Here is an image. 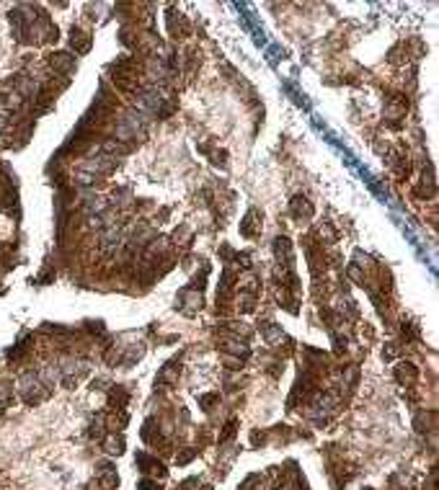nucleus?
I'll return each instance as SVG.
<instances>
[{
  "label": "nucleus",
  "instance_id": "f257e3e1",
  "mask_svg": "<svg viewBox=\"0 0 439 490\" xmlns=\"http://www.w3.org/2000/svg\"><path fill=\"white\" fill-rule=\"evenodd\" d=\"M18 392H21L23 402H29V405L42 402V400L49 395L47 387L42 385V379H39V374H31V372H26V374L18 379Z\"/></svg>",
  "mask_w": 439,
  "mask_h": 490
},
{
  "label": "nucleus",
  "instance_id": "f03ea898",
  "mask_svg": "<svg viewBox=\"0 0 439 490\" xmlns=\"http://www.w3.org/2000/svg\"><path fill=\"white\" fill-rule=\"evenodd\" d=\"M274 253H276V258H279L282 266H290L292 263V242L287 237H276L274 240Z\"/></svg>",
  "mask_w": 439,
  "mask_h": 490
},
{
  "label": "nucleus",
  "instance_id": "7ed1b4c3",
  "mask_svg": "<svg viewBox=\"0 0 439 490\" xmlns=\"http://www.w3.org/2000/svg\"><path fill=\"white\" fill-rule=\"evenodd\" d=\"M292 214H295V217H310V214H313V207L307 204L305 196H295V199H292Z\"/></svg>",
  "mask_w": 439,
  "mask_h": 490
},
{
  "label": "nucleus",
  "instance_id": "20e7f679",
  "mask_svg": "<svg viewBox=\"0 0 439 490\" xmlns=\"http://www.w3.org/2000/svg\"><path fill=\"white\" fill-rule=\"evenodd\" d=\"M104 152L111 157H119V155H127L130 152V145H124V142H119V140H109V142H104Z\"/></svg>",
  "mask_w": 439,
  "mask_h": 490
},
{
  "label": "nucleus",
  "instance_id": "39448f33",
  "mask_svg": "<svg viewBox=\"0 0 439 490\" xmlns=\"http://www.w3.org/2000/svg\"><path fill=\"white\" fill-rule=\"evenodd\" d=\"M88 36L86 34H81V31H72L70 34V47H75V52H86L88 49Z\"/></svg>",
  "mask_w": 439,
  "mask_h": 490
},
{
  "label": "nucleus",
  "instance_id": "423d86ee",
  "mask_svg": "<svg viewBox=\"0 0 439 490\" xmlns=\"http://www.w3.org/2000/svg\"><path fill=\"white\" fill-rule=\"evenodd\" d=\"M49 65L57 67V70H70V67H72V57H70V55H52V57H49Z\"/></svg>",
  "mask_w": 439,
  "mask_h": 490
},
{
  "label": "nucleus",
  "instance_id": "0eeeda50",
  "mask_svg": "<svg viewBox=\"0 0 439 490\" xmlns=\"http://www.w3.org/2000/svg\"><path fill=\"white\" fill-rule=\"evenodd\" d=\"M222 348H225L227 353H238V356H246V353H248V348H246L243 341H225Z\"/></svg>",
  "mask_w": 439,
  "mask_h": 490
},
{
  "label": "nucleus",
  "instance_id": "6e6552de",
  "mask_svg": "<svg viewBox=\"0 0 439 490\" xmlns=\"http://www.w3.org/2000/svg\"><path fill=\"white\" fill-rule=\"evenodd\" d=\"M264 336H266V341H269V343H279V341L285 338V333L279 331L276 325H266V328H264Z\"/></svg>",
  "mask_w": 439,
  "mask_h": 490
},
{
  "label": "nucleus",
  "instance_id": "1a4fd4ad",
  "mask_svg": "<svg viewBox=\"0 0 439 490\" xmlns=\"http://www.w3.org/2000/svg\"><path fill=\"white\" fill-rule=\"evenodd\" d=\"M184 300H186V305H189V310H186V312H199V310H202V297H199V294H189V292H184Z\"/></svg>",
  "mask_w": 439,
  "mask_h": 490
},
{
  "label": "nucleus",
  "instance_id": "9d476101",
  "mask_svg": "<svg viewBox=\"0 0 439 490\" xmlns=\"http://www.w3.org/2000/svg\"><path fill=\"white\" fill-rule=\"evenodd\" d=\"M122 446H124L122 436H116V439H109V441H106V449H109L111 454H119V452H122Z\"/></svg>",
  "mask_w": 439,
  "mask_h": 490
},
{
  "label": "nucleus",
  "instance_id": "9b49d317",
  "mask_svg": "<svg viewBox=\"0 0 439 490\" xmlns=\"http://www.w3.org/2000/svg\"><path fill=\"white\" fill-rule=\"evenodd\" d=\"M93 181H96V176H91V173H86V171L78 173V183H81V186H91Z\"/></svg>",
  "mask_w": 439,
  "mask_h": 490
},
{
  "label": "nucleus",
  "instance_id": "f8f14e48",
  "mask_svg": "<svg viewBox=\"0 0 439 490\" xmlns=\"http://www.w3.org/2000/svg\"><path fill=\"white\" fill-rule=\"evenodd\" d=\"M140 487H142V490H161V487H158L155 482H150V480H142V482H140Z\"/></svg>",
  "mask_w": 439,
  "mask_h": 490
},
{
  "label": "nucleus",
  "instance_id": "ddd939ff",
  "mask_svg": "<svg viewBox=\"0 0 439 490\" xmlns=\"http://www.w3.org/2000/svg\"><path fill=\"white\" fill-rule=\"evenodd\" d=\"M349 274H351V279H354V281H362V271H359V268H351Z\"/></svg>",
  "mask_w": 439,
  "mask_h": 490
},
{
  "label": "nucleus",
  "instance_id": "4468645a",
  "mask_svg": "<svg viewBox=\"0 0 439 490\" xmlns=\"http://www.w3.org/2000/svg\"><path fill=\"white\" fill-rule=\"evenodd\" d=\"M6 127H8V121H6V116H0V132H6Z\"/></svg>",
  "mask_w": 439,
  "mask_h": 490
}]
</instances>
